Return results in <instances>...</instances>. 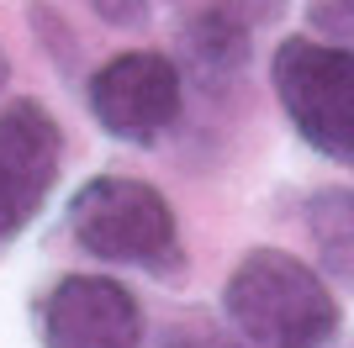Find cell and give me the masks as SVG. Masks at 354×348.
<instances>
[{
  "label": "cell",
  "mask_w": 354,
  "mask_h": 348,
  "mask_svg": "<svg viewBox=\"0 0 354 348\" xmlns=\"http://www.w3.org/2000/svg\"><path fill=\"white\" fill-rule=\"evenodd\" d=\"M222 311L259 348H323L344 322L328 280L281 248H254L238 259L222 290Z\"/></svg>",
  "instance_id": "cell-1"
},
{
  "label": "cell",
  "mask_w": 354,
  "mask_h": 348,
  "mask_svg": "<svg viewBox=\"0 0 354 348\" xmlns=\"http://www.w3.org/2000/svg\"><path fill=\"white\" fill-rule=\"evenodd\" d=\"M69 232L106 264H133L148 275H180V227L164 190L133 174H95L69 201Z\"/></svg>",
  "instance_id": "cell-2"
},
{
  "label": "cell",
  "mask_w": 354,
  "mask_h": 348,
  "mask_svg": "<svg viewBox=\"0 0 354 348\" xmlns=\"http://www.w3.org/2000/svg\"><path fill=\"white\" fill-rule=\"evenodd\" d=\"M270 79H275L281 111L301 132V143L354 169V48L286 37L275 48Z\"/></svg>",
  "instance_id": "cell-3"
},
{
  "label": "cell",
  "mask_w": 354,
  "mask_h": 348,
  "mask_svg": "<svg viewBox=\"0 0 354 348\" xmlns=\"http://www.w3.org/2000/svg\"><path fill=\"white\" fill-rule=\"evenodd\" d=\"M85 95H90V116L122 143H159L180 122V106H185L180 69L153 48L106 58L90 74Z\"/></svg>",
  "instance_id": "cell-4"
},
{
  "label": "cell",
  "mask_w": 354,
  "mask_h": 348,
  "mask_svg": "<svg viewBox=\"0 0 354 348\" xmlns=\"http://www.w3.org/2000/svg\"><path fill=\"white\" fill-rule=\"evenodd\" d=\"M64 169V132L48 106L16 101L0 111V248L27 232Z\"/></svg>",
  "instance_id": "cell-5"
},
{
  "label": "cell",
  "mask_w": 354,
  "mask_h": 348,
  "mask_svg": "<svg viewBox=\"0 0 354 348\" xmlns=\"http://www.w3.org/2000/svg\"><path fill=\"white\" fill-rule=\"evenodd\" d=\"M43 348H138L143 306L106 275H64L37 306Z\"/></svg>",
  "instance_id": "cell-6"
},
{
  "label": "cell",
  "mask_w": 354,
  "mask_h": 348,
  "mask_svg": "<svg viewBox=\"0 0 354 348\" xmlns=\"http://www.w3.org/2000/svg\"><path fill=\"white\" fill-rule=\"evenodd\" d=\"M185 53L201 79H233L249 58V21L233 6H201L185 21Z\"/></svg>",
  "instance_id": "cell-7"
},
{
  "label": "cell",
  "mask_w": 354,
  "mask_h": 348,
  "mask_svg": "<svg viewBox=\"0 0 354 348\" xmlns=\"http://www.w3.org/2000/svg\"><path fill=\"white\" fill-rule=\"evenodd\" d=\"M307 232L323 259V280L354 290V185L317 190L307 201Z\"/></svg>",
  "instance_id": "cell-8"
},
{
  "label": "cell",
  "mask_w": 354,
  "mask_h": 348,
  "mask_svg": "<svg viewBox=\"0 0 354 348\" xmlns=\"http://www.w3.org/2000/svg\"><path fill=\"white\" fill-rule=\"evenodd\" d=\"M90 11L101 16L106 27H143L148 16L159 11V0H90Z\"/></svg>",
  "instance_id": "cell-9"
},
{
  "label": "cell",
  "mask_w": 354,
  "mask_h": 348,
  "mask_svg": "<svg viewBox=\"0 0 354 348\" xmlns=\"http://www.w3.org/2000/svg\"><path fill=\"white\" fill-rule=\"evenodd\" d=\"M312 21L323 32H333V37H354V0H317Z\"/></svg>",
  "instance_id": "cell-10"
},
{
  "label": "cell",
  "mask_w": 354,
  "mask_h": 348,
  "mask_svg": "<svg viewBox=\"0 0 354 348\" xmlns=\"http://www.w3.org/2000/svg\"><path fill=\"white\" fill-rule=\"evenodd\" d=\"M175 348H227V343H201V338H191V343H175Z\"/></svg>",
  "instance_id": "cell-11"
},
{
  "label": "cell",
  "mask_w": 354,
  "mask_h": 348,
  "mask_svg": "<svg viewBox=\"0 0 354 348\" xmlns=\"http://www.w3.org/2000/svg\"><path fill=\"white\" fill-rule=\"evenodd\" d=\"M0 85H6V53H0Z\"/></svg>",
  "instance_id": "cell-12"
}]
</instances>
